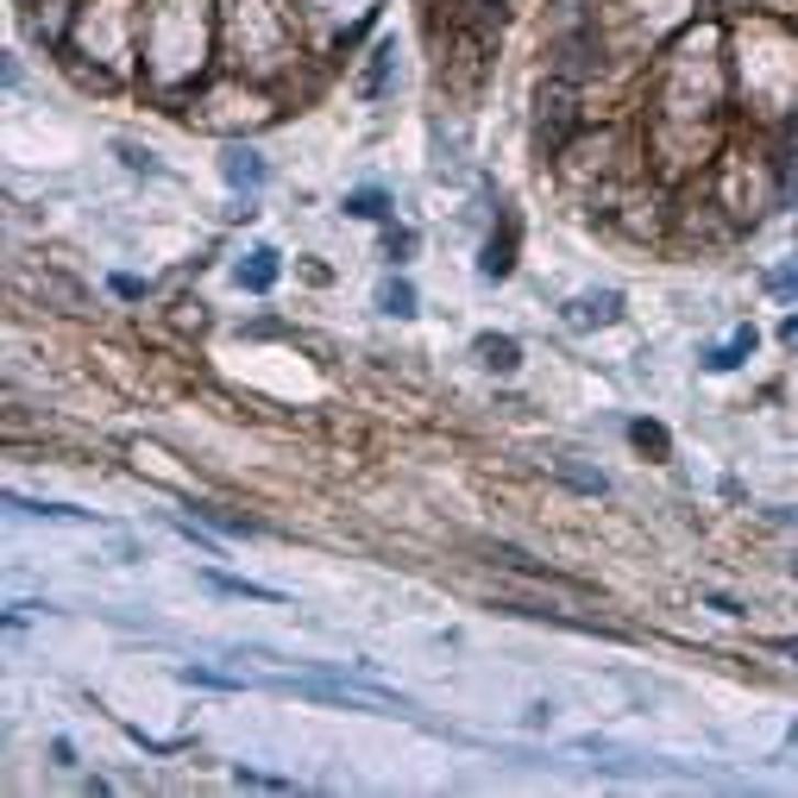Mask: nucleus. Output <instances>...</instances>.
I'll return each mask as SVG.
<instances>
[{
    "instance_id": "1",
    "label": "nucleus",
    "mask_w": 798,
    "mask_h": 798,
    "mask_svg": "<svg viewBox=\"0 0 798 798\" xmlns=\"http://www.w3.org/2000/svg\"><path fill=\"white\" fill-rule=\"evenodd\" d=\"M534 108H541V113H534V138H541V152H559V145L573 138V126H578V95L566 89V82H547Z\"/></svg>"
},
{
    "instance_id": "2",
    "label": "nucleus",
    "mask_w": 798,
    "mask_h": 798,
    "mask_svg": "<svg viewBox=\"0 0 798 798\" xmlns=\"http://www.w3.org/2000/svg\"><path fill=\"white\" fill-rule=\"evenodd\" d=\"M610 321H622V296L617 289H598V296H573L566 302V328H610Z\"/></svg>"
},
{
    "instance_id": "3",
    "label": "nucleus",
    "mask_w": 798,
    "mask_h": 798,
    "mask_svg": "<svg viewBox=\"0 0 798 798\" xmlns=\"http://www.w3.org/2000/svg\"><path fill=\"white\" fill-rule=\"evenodd\" d=\"M221 177L233 182V189H245V196H258V189H265V157L258 152H245V145H233V152H221Z\"/></svg>"
},
{
    "instance_id": "4",
    "label": "nucleus",
    "mask_w": 798,
    "mask_h": 798,
    "mask_svg": "<svg viewBox=\"0 0 798 798\" xmlns=\"http://www.w3.org/2000/svg\"><path fill=\"white\" fill-rule=\"evenodd\" d=\"M749 353H754V328H735L723 346H710V353H705V372H735Z\"/></svg>"
},
{
    "instance_id": "5",
    "label": "nucleus",
    "mask_w": 798,
    "mask_h": 798,
    "mask_svg": "<svg viewBox=\"0 0 798 798\" xmlns=\"http://www.w3.org/2000/svg\"><path fill=\"white\" fill-rule=\"evenodd\" d=\"M478 358H485V372H503V377H510L516 365H522V346H516L510 333H485V340H478Z\"/></svg>"
},
{
    "instance_id": "6",
    "label": "nucleus",
    "mask_w": 798,
    "mask_h": 798,
    "mask_svg": "<svg viewBox=\"0 0 798 798\" xmlns=\"http://www.w3.org/2000/svg\"><path fill=\"white\" fill-rule=\"evenodd\" d=\"M270 284H277V252H270V245H258V252H252V258L240 265V289H252V296H265Z\"/></svg>"
},
{
    "instance_id": "7",
    "label": "nucleus",
    "mask_w": 798,
    "mask_h": 798,
    "mask_svg": "<svg viewBox=\"0 0 798 798\" xmlns=\"http://www.w3.org/2000/svg\"><path fill=\"white\" fill-rule=\"evenodd\" d=\"M478 270H485V277H510V270H516V226H503V240H490V245H485Z\"/></svg>"
},
{
    "instance_id": "8",
    "label": "nucleus",
    "mask_w": 798,
    "mask_h": 798,
    "mask_svg": "<svg viewBox=\"0 0 798 798\" xmlns=\"http://www.w3.org/2000/svg\"><path fill=\"white\" fill-rule=\"evenodd\" d=\"M554 478H566V485L585 490V497H603V490H610L603 472H585V466H573V459H554Z\"/></svg>"
},
{
    "instance_id": "9",
    "label": "nucleus",
    "mask_w": 798,
    "mask_h": 798,
    "mask_svg": "<svg viewBox=\"0 0 798 798\" xmlns=\"http://www.w3.org/2000/svg\"><path fill=\"white\" fill-rule=\"evenodd\" d=\"M7 510L45 516V522H89V510H69V503H25V497H7Z\"/></svg>"
},
{
    "instance_id": "10",
    "label": "nucleus",
    "mask_w": 798,
    "mask_h": 798,
    "mask_svg": "<svg viewBox=\"0 0 798 798\" xmlns=\"http://www.w3.org/2000/svg\"><path fill=\"white\" fill-rule=\"evenodd\" d=\"M214 591H233V598H265V603H284V591H270V585H252V578H226V573H208Z\"/></svg>"
},
{
    "instance_id": "11",
    "label": "nucleus",
    "mask_w": 798,
    "mask_h": 798,
    "mask_svg": "<svg viewBox=\"0 0 798 798\" xmlns=\"http://www.w3.org/2000/svg\"><path fill=\"white\" fill-rule=\"evenodd\" d=\"M384 208H390L384 189H353V196H346V214H358V221H384Z\"/></svg>"
},
{
    "instance_id": "12",
    "label": "nucleus",
    "mask_w": 798,
    "mask_h": 798,
    "mask_svg": "<svg viewBox=\"0 0 798 798\" xmlns=\"http://www.w3.org/2000/svg\"><path fill=\"white\" fill-rule=\"evenodd\" d=\"M377 309H384V314H415V289L402 284V277H397V284H384V289H377Z\"/></svg>"
},
{
    "instance_id": "13",
    "label": "nucleus",
    "mask_w": 798,
    "mask_h": 798,
    "mask_svg": "<svg viewBox=\"0 0 798 798\" xmlns=\"http://www.w3.org/2000/svg\"><path fill=\"white\" fill-rule=\"evenodd\" d=\"M182 686H214V691H233L240 679H226V673H208V666H177Z\"/></svg>"
},
{
    "instance_id": "14",
    "label": "nucleus",
    "mask_w": 798,
    "mask_h": 798,
    "mask_svg": "<svg viewBox=\"0 0 798 798\" xmlns=\"http://www.w3.org/2000/svg\"><path fill=\"white\" fill-rule=\"evenodd\" d=\"M390 57H397V51H390V45H377L372 76H365V95H384V82H390Z\"/></svg>"
},
{
    "instance_id": "15",
    "label": "nucleus",
    "mask_w": 798,
    "mask_h": 798,
    "mask_svg": "<svg viewBox=\"0 0 798 798\" xmlns=\"http://www.w3.org/2000/svg\"><path fill=\"white\" fill-rule=\"evenodd\" d=\"M629 441H635V446H647V453H661V459H666V428L635 422V428H629Z\"/></svg>"
},
{
    "instance_id": "16",
    "label": "nucleus",
    "mask_w": 798,
    "mask_h": 798,
    "mask_svg": "<svg viewBox=\"0 0 798 798\" xmlns=\"http://www.w3.org/2000/svg\"><path fill=\"white\" fill-rule=\"evenodd\" d=\"M201 516H214V522H221L226 534H258V522H245V516H226V510H208V503H201Z\"/></svg>"
},
{
    "instance_id": "17",
    "label": "nucleus",
    "mask_w": 798,
    "mask_h": 798,
    "mask_svg": "<svg viewBox=\"0 0 798 798\" xmlns=\"http://www.w3.org/2000/svg\"><path fill=\"white\" fill-rule=\"evenodd\" d=\"M767 289H779V296H793V289H798V265H779V270H767Z\"/></svg>"
},
{
    "instance_id": "18",
    "label": "nucleus",
    "mask_w": 798,
    "mask_h": 798,
    "mask_svg": "<svg viewBox=\"0 0 798 798\" xmlns=\"http://www.w3.org/2000/svg\"><path fill=\"white\" fill-rule=\"evenodd\" d=\"M120 157H126L133 170H157V157H152V152H138V145H120Z\"/></svg>"
},
{
    "instance_id": "19",
    "label": "nucleus",
    "mask_w": 798,
    "mask_h": 798,
    "mask_svg": "<svg viewBox=\"0 0 798 798\" xmlns=\"http://www.w3.org/2000/svg\"><path fill=\"white\" fill-rule=\"evenodd\" d=\"M113 296H126V302H138V296H145V284H138V277H113Z\"/></svg>"
},
{
    "instance_id": "20",
    "label": "nucleus",
    "mask_w": 798,
    "mask_h": 798,
    "mask_svg": "<svg viewBox=\"0 0 798 798\" xmlns=\"http://www.w3.org/2000/svg\"><path fill=\"white\" fill-rule=\"evenodd\" d=\"M779 340H786V346H798V314H793V321H779Z\"/></svg>"
},
{
    "instance_id": "21",
    "label": "nucleus",
    "mask_w": 798,
    "mask_h": 798,
    "mask_svg": "<svg viewBox=\"0 0 798 798\" xmlns=\"http://www.w3.org/2000/svg\"><path fill=\"white\" fill-rule=\"evenodd\" d=\"M779 654H793V661H798V635H786V642H779Z\"/></svg>"
},
{
    "instance_id": "22",
    "label": "nucleus",
    "mask_w": 798,
    "mask_h": 798,
    "mask_svg": "<svg viewBox=\"0 0 798 798\" xmlns=\"http://www.w3.org/2000/svg\"><path fill=\"white\" fill-rule=\"evenodd\" d=\"M793 566H798V559H793Z\"/></svg>"
}]
</instances>
